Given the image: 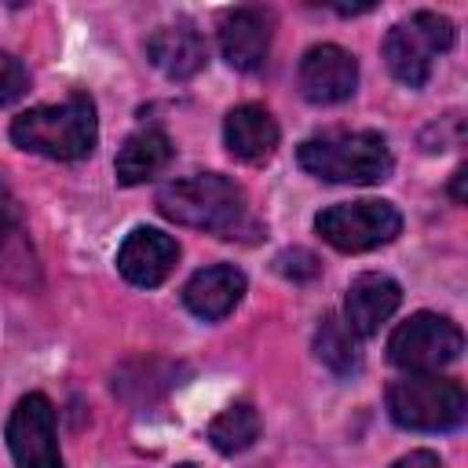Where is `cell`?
Instances as JSON below:
<instances>
[{"instance_id": "21", "label": "cell", "mask_w": 468, "mask_h": 468, "mask_svg": "<svg viewBox=\"0 0 468 468\" xmlns=\"http://www.w3.org/2000/svg\"><path fill=\"white\" fill-rule=\"evenodd\" d=\"M391 468H442V461H439L431 450H413V453L399 457Z\"/></svg>"}, {"instance_id": "16", "label": "cell", "mask_w": 468, "mask_h": 468, "mask_svg": "<svg viewBox=\"0 0 468 468\" xmlns=\"http://www.w3.org/2000/svg\"><path fill=\"white\" fill-rule=\"evenodd\" d=\"M172 154H176L172 139H168L165 132H157V128H143V132L128 135V139L121 143L117 157H113L117 183H121V186H139V183L161 176V172L168 168Z\"/></svg>"}, {"instance_id": "9", "label": "cell", "mask_w": 468, "mask_h": 468, "mask_svg": "<svg viewBox=\"0 0 468 468\" xmlns=\"http://www.w3.org/2000/svg\"><path fill=\"white\" fill-rule=\"evenodd\" d=\"M296 84H300V95L307 102H318V106L344 102L358 88V62L340 44H314L300 58Z\"/></svg>"}, {"instance_id": "12", "label": "cell", "mask_w": 468, "mask_h": 468, "mask_svg": "<svg viewBox=\"0 0 468 468\" xmlns=\"http://www.w3.org/2000/svg\"><path fill=\"white\" fill-rule=\"evenodd\" d=\"M402 303V289L395 278L388 274H358L351 285H347V296H344V322L351 325L355 336H373Z\"/></svg>"}, {"instance_id": "22", "label": "cell", "mask_w": 468, "mask_h": 468, "mask_svg": "<svg viewBox=\"0 0 468 468\" xmlns=\"http://www.w3.org/2000/svg\"><path fill=\"white\" fill-rule=\"evenodd\" d=\"M464 176H468L464 168L453 172V197H457V201H464Z\"/></svg>"}, {"instance_id": "13", "label": "cell", "mask_w": 468, "mask_h": 468, "mask_svg": "<svg viewBox=\"0 0 468 468\" xmlns=\"http://www.w3.org/2000/svg\"><path fill=\"white\" fill-rule=\"evenodd\" d=\"M146 58L168 77V80H190L205 69L208 62V44L205 37L179 22V26H161L150 40H146Z\"/></svg>"}, {"instance_id": "19", "label": "cell", "mask_w": 468, "mask_h": 468, "mask_svg": "<svg viewBox=\"0 0 468 468\" xmlns=\"http://www.w3.org/2000/svg\"><path fill=\"white\" fill-rule=\"evenodd\" d=\"M26 91H29V73H26V66H22L15 55L0 51V106H15Z\"/></svg>"}, {"instance_id": "7", "label": "cell", "mask_w": 468, "mask_h": 468, "mask_svg": "<svg viewBox=\"0 0 468 468\" xmlns=\"http://www.w3.org/2000/svg\"><path fill=\"white\" fill-rule=\"evenodd\" d=\"M464 351V333L431 311L410 314L388 340V358L406 373H439Z\"/></svg>"}, {"instance_id": "10", "label": "cell", "mask_w": 468, "mask_h": 468, "mask_svg": "<svg viewBox=\"0 0 468 468\" xmlns=\"http://www.w3.org/2000/svg\"><path fill=\"white\" fill-rule=\"evenodd\" d=\"M179 263V245L172 234L157 230V227H135L121 249H117V271L124 282L139 285V289H154L161 285Z\"/></svg>"}, {"instance_id": "18", "label": "cell", "mask_w": 468, "mask_h": 468, "mask_svg": "<svg viewBox=\"0 0 468 468\" xmlns=\"http://www.w3.org/2000/svg\"><path fill=\"white\" fill-rule=\"evenodd\" d=\"M314 355L340 377L355 373L358 369V340H355L351 325L336 314H325L318 333H314Z\"/></svg>"}, {"instance_id": "14", "label": "cell", "mask_w": 468, "mask_h": 468, "mask_svg": "<svg viewBox=\"0 0 468 468\" xmlns=\"http://www.w3.org/2000/svg\"><path fill=\"white\" fill-rule=\"evenodd\" d=\"M245 296V274L230 263H216L197 271L186 285H183V303L190 314L205 318V322H219L227 318Z\"/></svg>"}, {"instance_id": "5", "label": "cell", "mask_w": 468, "mask_h": 468, "mask_svg": "<svg viewBox=\"0 0 468 468\" xmlns=\"http://www.w3.org/2000/svg\"><path fill=\"white\" fill-rule=\"evenodd\" d=\"M450 48H453V22L435 11H417L406 22L391 26V33L384 37L388 69L406 88H424L431 77L435 55H442Z\"/></svg>"}, {"instance_id": "3", "label": "cell", "mask_w": 468, "mask_h": 468, "mask_svg": "<svg viewBox=\"0 0 468 468\" xmlns=\"http://www.w3.org/2000/svg\"><path fill=\"white\" fill-rule=\"evenodd\" d=\"M296 161L325 183H380L391 176V150L380 132H336L300 143Z\"/></svg>"}, {"instance_id": "15", "label": "cell", "mask_w": 468, "mask_h": 468, "mask_svg": "<svg viewBox=\"0 0 468 468\" xmlns=\"http://www.w3.org/2000/svg\"><path fill=\"white\" fill-rule=\"evenodd\" d=\"M223 143H227V150L238 161L260 165L278 146V124H274V117L263 106L245 102V106H234L227 113V121H223Z\"/></svg>"}, {"instance_id": "20", "label": "cell", "mask_w": 468, "mask_h": 468, "mask_svg": "<svg viewBox=\"0 0 468 468\" xmlns=\"http://www.w3.org/2000/svg\"><path fill=\"white\" fill-rule=\"evenodd\" d=\"M274 263H278V271H282L285 278H292V282H307V278L318 274V260H314L307 249H285Z\"/></svg>"}, {"instance_id": "8", "label": "cell", "mask_w": 468, "mask_h": 468, "mask_svg": "<svg viewBox=\"0 0 468 468\" xmlns=\"http://www.w3.org/2000/svg\"><path fill=\"white\" fill-rule=\"evenodd\" d=\"M7 446L18 468H62L58 435H55V406L48 395L29 391L15 402L7 417Z\"/></svg>"}, {"instance_id": "2", "label": "cell", "mask_w": 468, "mask_h": 468, "mask_svg": "<svg viewBox=\"0 0 468 468\" xmlns=\"http://www.w3.org/2000/svg\"><path fill=\"white\" fill-rule=\"evenodd\" d=\"M11 143L51 161H80L99 143L95 102L88 95H69L51 106H33L11 121Z\"/></svg>"}, {"instance_id": "17", "label": "cell", "mask_w": 468, "mask_h": 468, "mask_svg": "<svg viewBox=\"0 0 468 468\" xmlns=\"http://www.w3.org/2000/svg\"><path fill=\"white\" fill-rule=\"evenodd\" d=\"M260 428H263L260 413H256L249 402H234V406H227L219 417H212V424H208V442H212L219 453L234 457V453H245V450L260 439Z\"/></svg>"}, {"instance_id": "1", "label": "cell", "mask_w": 468, "mask_h": 468, "mask_svg": "<svg viewBox=\"0 0 468 468\" xmlns=\"http://www.w3.org/2000/svg\"><path fill=\"white\" fill-rule=\"evenodd\" d=\"M157 212L179 227H194L216 238H241L256 230L245 190L219 172H197L165 183L157 190Z\"/></svg>"}, {"instance_id": "11", "label": "cell", "mask_w": 468, "mask_h": 468, "mask_svg": "<svg viewBox=\"0 0 468 468\" xmlns=\"http://www.w3.org/2000/svg\"><path fill=\"white\" fill-rule=\"evenodd\" d=\"M271 37H274V15L267 7H238L219 26V51L234 69L256 73L271 55Z\"/></svg>"}, {"instance_id": "23", "label": "cell", "mask_w": 468, "mask_h": 468, "mask_svg": "<svg viewBox=\"0 0 468 468\" xmlns=\"http://www.w3.org/2000/svg\"><path fill=\"white\" fill-rule=\"evenodd\" d=\"M176 468H194V464H176Z\"/></svg>"}, {"instance_id": "4", "label": "cell", "mask_w": 468, "mask_h": 468, "mask_svg": "<svg viewBox=\"0 0 468 468\" xmlns=\"http://www.w3.org/2000/svg\"><path fill=\"white\" fill-rule=\"evenodd\" d=\"M388 413L410 431H453L464 424V388L439 373H406L388 388Z\"/></svg>"}, {"instance_id": "6", "label": "cell", "mask_w": 468, "mask_h": 468, "mask_svg": "<svg viewBox=\"0 0 468 468\" xmlns=\"http://www.w3.org/2000/svg\"><path fill=\"white\" fill-rule=\"evenodd\" d=\"M314 230L340 252H369L399 238L402 216L391 201L362 197V201H340L314 216Z\"/></svg>"}]
</instances>
